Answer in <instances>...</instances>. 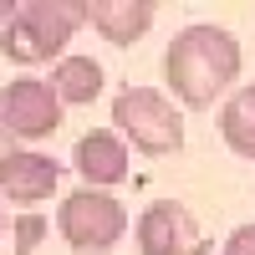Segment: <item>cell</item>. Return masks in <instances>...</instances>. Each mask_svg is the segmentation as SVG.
Here are the masks:
<instances>
[{"label":"cell","instance_id":"cell-1","mask_svg":"<svg viewBox=\"0 0 255 255\" xmlns=\"http://www.w3.org/2000/svg\"><path fill=\"white\" fill-rule=\"evenodd\" d=\"M163 77L184 108H209L240 77V41L225 26H189L168 41Z\"/></svg>","mask_w":255,"mask_h":255},{"label":"cell","instance_id":"cell-2","mask_svg":"<svg viewBox=\"0 0 255 255\" xmlns=\"http://www.w3.org/2000/svg\"><path fill=\"white\" fill-rule=\"evenodd\" d=\"M77 26H87V0H20L15 26L0 41V51L20 67H36V61H51L67 51Z\"/></svg>","mask_w":255,"mask_h":255},{"label":"cell","instance_id":"cell-3","mask_svg":"<svg viewBox=\"0 0 255 255\" xmlns=\"http://www.w3.org/2000/svg\"><path fill=\"white\" fill-rule=\"evenodd\" d=\"M113 123L148 158H168V153L184 148V118H179L174 102L163 92H153V87H123L113 97Z\"/></svg>","mask_w":255,"mask_h":255},{"label":"cell","instance_id":"cell-4","mask_svg":"<svg viewBox=\"0 0 255 255\" xmlns=\"http://www.w3.org/2000/svg\"><path fill=\"white\" fill-rule=\"evenodd\" d=\"M56 230L77 255H108L123 230H128V209L108 194V189H72L61 199V215H56Z\"/></svg>","mask_w":255,"mask_h":255},{"label":"cell","instance_id":"cell-5","mask_svg":"<svg viewBox=\"0 0 255 255\" xmlns=\"http://www.w3.org/2000/svg\"><path fill=\"white\" fill-rule=\"evenodd\" d=\"M0 118H5L10 138H51L61 123V102L51 92V82L41 77H15L0 92Z\"/></svg>","mask_w":255,"mask_h":255},{"label":"cell","instance_id":"cell-6","mask_svg":"<svg viewBox=\"0 0 255 255\" xmlns=\"http://www.w3.org/2000/svg\"><path fill=\"white\" fill-rule=\"evenodd\" d=\"M138 250L143 255H199L204 250V235H199V220L189 215L184 204L174 199H158L138 215Z\"/></svg>","mask_w":255,"mask_h":255},{"label":"cell","instance_id":"cell-7","mask_svg":"<svg viewBox=\"0 0 255 255\" xmlns=\"http://www.w3.org/2000/svg\"><path fill=\"white\" fill-rule=\"evenodd\" d=\"M77 174L87 179V189H108V184H123L128 179V143L108 128H92L87 138H77Z\"/></svg>","mask_w":255,"mask_h":255},{"label":"cell","instance_id":"cell-8","mask_svg":"<svg viewBox=\"0 0 255 255\" xmlns=\"http://www.w3.org/2000/svg\"><path fill=\"white\" fill-rule=\"evenodd\" d=\"M158 5L153 0H87V20L113 41V46H133L148 36Z\"/></svg>","mask_w":255,"mask_h":255},{"label":"cell","instance_id":"cell-9","mask_svg":"<svg viewBox=\"0 0 255 255\" xmlns=\"http://www.w3.org/2000/svg\"><path fill=\"white\" fill-rule=\"evenodd\" d=\"M56 158L46 153H15L5 163V174H0V189H5V199L10 204H41V199H51V189H56Z\"/></svg>","mask_w":255,"mask_h":255},{"label":"cell","instance_id":"cell-10","mask_svg":"<svg viewBox=\"0 0 255 255\" xmlns=\"http://www.w3.org/2000/svg\"><path fill=\"white\" fill-rule=\"evenodd\" d=\"M51 92H56V102L87 108V102L102 92V67L92 56H61L56 72H51Z\"/></svg>","mask_w":255,"mask_h":255},{"label":"cell","instance_id":"cell-11","mask_svg":"<svg viewBox=\"0 0 255 255\" xmlns=\"http://www.w3.org/2000/svg\"><path fill=\"white\" fill-rule=\"evenodd\" d=\"M220 133H225V143L235 148L240 158H255V82H250V87H240L235 97L225 102Z\"/></svg>","mask_w":255,"mask_h":255},{"label":"cell","instance_id":"cell-12","mask_svg":"<svg viewBox=\"0 0 255 255\" xmlns=\"http://www.w3.org/2000/svg\"><path fill=\"white\" fill-rule=\"evenodd\" d=\"M225 255H255V225H235V230H230Z\"/></svg>","mask_w":255,"mask_h":255},{"label":"cell","instance_id":"cell-13","mask_svg":"<svg viewBox=\"0 0 255 255\" xmlns=\"http://www.w3.org/2000/svg\"><path fill=\"white\" fill-rule=\"evenodd\" d=\"M15 10H20V0H0V41L10 36V26H15Z\"/></svg>","mask_w":255,"mask_h":255},{"label":"cell","instance_id":"cell-14","mask_svg":"<svg viewBox=\"0 0 255 255\" xmlns=\"http://www.w3.org/2000/svg\"><path fill=\"white\" fill-rule=\"evenodd\" d=\"M10 158H15V148H10V128H5V118H0V174H5Z\"/></svg>","mask_w":255,"mask_h":255},{"label":"cell","instance_id":"cell-15","mask_svg":"<svg viewBox=\"0 0 255 255\" xmlns=\"http://www.w3.org/2000/svg\"><path fill=\"white\" fill-rule=\"evenodd\" d=\"M0 225H5V204H0Z\"/></svg>","mask_w":255,"mask_h":255}]
</instances>
